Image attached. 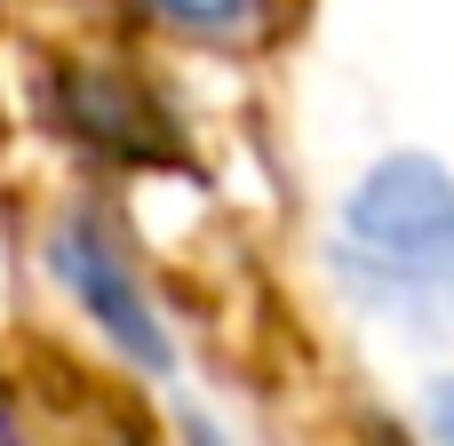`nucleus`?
I'll return each instance as SVG.
<instances>
[{"instance_id": "nucleus-1", "label": "nucleus", "mask_w": 454, "mask_h": 446, "mask_svg": "<svg viewBox=\"0 0 454 446\" xmlns=\"http://www.w3.org/2000/svg\"><path fill=\"white\" fill-rule=\"evenodd\" d=\"M343 255L383 295L454 319V176L423 152H391L343 200Z\"/></svg>"}, {"instance_id": "nucleus-2", "label": "nucleus", "mask_w": 454, "mask_h": 446, "mask_svg": "<svg viewBox=\"0 0 454 446\" xmlns=\"http://www.w3.org/2000/svg\"><path fill=\"white\" fill-rule=\"evenodd\" d=\"M56 279L80 295V311H88L136 367H152V375L168 367V335H160V319H152V303H144L128 255H120L96 223H64V231H56Z\"/></svg>"}, {"instance_id": "nucleus-3", "label": "nucleus", "mask_w": 454, "mask_h": 446, "mask_svg": "<svg viewBox=\"0 0 454 446\" xmlns=\"http://www.w3.org/2000/svg\"><path fill=\"white\" fill-rule=\"evenodd\" d=\"M136 8L160 16V24H176V32H200V40H239V32L263 24L271 0H136Z\"/></svg>"}, {"instance_id": "nucleus-4", "label": "nucleus", "mask_w": 454, "mask_h": 446, "mask_svg": "<svg viewBox=\"0 0 454 446\" xmlns=\"http://www.w3.org/2000/svg\"><path fill=\"white\" fill-rule=\"evenodd\" d=\"M431 439L454 446V383H439V391H431Z\"/></svg>"}, {"instance_id": "nucleus-5", "label": "nucleus", "mask_w": 454, "mask_h": 446, "mask_svg": "<svg viewBox=\"0 0 454 446\" xmlns=\"http://www.w3.org/2000/svg\"><path fill=\"white\" fill-rule=\"evenodd\" d=\"M184 439H192V446H223V431H207V423L192 415V423H184Z\"/></svg>"}]
</instances>
